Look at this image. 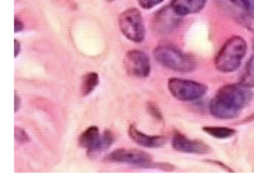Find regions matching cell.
Wrapping results in <instances>:
<instances>
[{"label":"cell","instance_id":"ba28073f","mask_svg":"<svg viewBox=\"0 0 254 189\" xmlns=\"http://www.w3.org/2000/svg\"><path fill=\"white\" fill-rule=\"evenodd\" d=\"M172 145L176 151L190 154H204L211 151L210 147L203 141L189 138L178 131L174 133Z\"/></svg>","mask_w":254,"mask_h":189},{"label":"cell","instance_id":"44dd1931","mask_svg":"<svg viewBox=\"0 0 254 189\" xmlns=\"http://www.w3.org/2000/svg\"><path fill=\"white\" fill-rule=\"evenodd\" d=\"M21 104V100L19 96L15 93H14V111L16 112L20 108Z\"/></svg>","mask_w":254,"mask_h":189},{"label":"cell","instance_id":"7c38bea8","mask_svg":"<svg viewBox=\"0 0 254 189\" xmlns=\"http://www.w3.org/2000/svg\"><path fill=\"white\" fill-rule=\"evenodd\" d=\"M114 140V136L111 131L105 130L94 146L87 150V155L93 158L99 153L108 149L113 144Z\"/></svg>","mask_w":254,"mask_h":189},{"label":"cell","instance_id":"d4e9b609","mask_svg":"<svg viewBox=\"0 0 254 189\" xmlns=\"http://www.w3.org/2000/svg\"></svg>","mask_w":254,"mask_h":189},{"label":"cell","instance_id":"7a4b0ae2","mask_svg":"<svg viewBox=\"0 0 254 189\" xmlns=\"http://www.w3.org/2000/svg\"><path fill=\"white\" fill-rule=\"evenodd\" d=\"M245 40L238 36L229 38L222 47L215 59L216 68L222 72L236 70L247 51Z\"/></svg>","mask_w":254,"mask_h":189},{"label":"cell","instance_id":"ffe728a7","mask_svg":"<svg viewBox=\"0 0 254 189\" xmlns=\"http://www.w3.org/2000/svg\"><path fill=\"white\" fill-rule=\"evenodd\" d=\"M147 108L151 115L157 119L161 120L162 115L158 107L154 105H149Z\"/></svg>","mask_w":254,"mask_h":189},{"label":"cell","instance_id":"9c48e42d","mask_svg":"<svg viewBox=\"0 0 254 189\" xmlns=\"http://www.w3.org/2000/svg\"><path fill=\"white\" fill-rule=\"evenodd\" d=\"M128 133L129 137L134 142L146 148L160 147L165 142L164 137L147 134L138 129L133 124L129 126Z\"/></svg>","mask_w":254,"mask_h":189},{"label":"cell","instance_id":"ac0fdd59","mask_svg":"<svg viewBox=\"0 0 254 189\" xmlns=\"http://www.w3.org/2000/svg\"><path fill=\"white\" fill-rule=\"evenodd\" d=\"M14 134L15 140L19 143H24L30 141V138L27 133L20 127H14Z\"/></svg>","mask_w":254,"mask_h":189},{"label":"cell","instance_id":"d6986e66","mask_svg":"<svg viewBox=\"0 0 254 189\" xmlns=\"http://www.w3.org/2000/svg\"><path fill=\"white\" fill-rule=\"evenodd\" d=\"M164 0H137L139 5L144 9H150L162 2Z\"/></svg>","mask_w":254,"mask_h":189},{"label":"cell","instance_id":"8fae6325","mask_svg":"<svg viewBox=\"0 0 254 189\" xmlns=\"http://www.w3.org/2000/svg\"><path fill=\"white\" fill-rule=\"evenodd\" d=\"M180 16L176 14L171 6L164 7L156 15L157 24L160 28L167 29L177 23Z\"/></svg>","mask_w":254,"mask_h":189},{"label":"cell","instance_id":"7402d4cb","mask_svg":"<svg viewBox=\"0 0 254 189\" xmlns=\"http://www.w3.org/2000/svg\"><path fill=\"white\" fill-rule=\"evenodd\" d=\"M23 28V23L17 18L14 19V32H18Z\"/></svg>","mask_w":254,"mask_h":189},{"label":"cell","instance_id":"6da1fadb","mask_svg":"<svg viewBox=\"0 0 254 189\" xmlns=\"http://www.w3.org/2000/svg\"><path fill=\"white\" fill-rule=\"evenodd\" d=\"M250 88L240 83L230 84L221 87L209 104V110L215 117L229 120L236 118L251 102Z\"/></svg>","mask_w":254,"mask_h":189},{"label":"cell","instance_id":"e0dca14e","mask_svg":"<svg viewBox=\"0 0 254 189\" xmlns=\"http://www.w3.org/2000/svg\"><path fill=\"white\" fill-rule=\"evenodd\" d=\"M235 5L249 12H254V0H227Z\"/></svg>","mask_w":254,"mask_h":189},{"label":"cell","instance_id":"3957f363","mask_svg":"<svg viewBox=\"0 0 254 189\" xmlns=\"http://www.w3.org/2000/svg\"><path fill=\"white\" fill-rule=\"evenodd\" d=\"M153 55L160 64L177 72H190L195 67V62L191 57L171 45L157 47L153 51Z\"/></svg>","mask_w":254,"mask_h":189},{"label":"cell","instance_id":"52a82bcc","mask_svg":"<svg viewBox=\"0 0 254 189\" xmlns=\"http://www.w3.org/2000/svg\"><path fill=\"white\" fill-rule=\"evenodd\" d=\"M127 72L134 77L145 78L151 71V65L148 55L139 50H131L125 55L124 63Z\"/></svg>","mask_w":254,"mask_h":189},{"label":"cell","instance_id":"8992f818","mask_svg":"<svg viewBox=\"0 0 254 189\" xmlns=\"http://www.w3.org/2000/svg\"><path fill=\"white\" fill-rule=\"evenodd\" d=\"M105 159L111 162L125 163L137 167L151 168L152 157L148 153L138 149L117 148L109 153Z\"/></svg>","mask_w":254,"mask_h":189},{"label":"cell","instance_id":"5bb4252c","mask_svg":"<svg viewBox=\"0 0 254 189\" xmlns=\"http://www.w3.org/2000/svg\"><path fill=\"white\" fill-rule=\"evenodd\" d=\"M204 132L217 139H226L233 136L236 130L226 126H205L202 127Z\"/></svg>","mask_w":254,"mask_h":189},{"label":"cell","instance_id":"30bf717a","mask_svg":"<svg viewBox=\"0 0 254 189\" xmlns=\"http://www.w3.org/2000/svg\"><path fill=\"white\" fill-rule=\"evenodd\" d=\"M207 0H172L170 6L180 16L195 13L204 7Z\"/></svg>","mask_w":254,"mask_h":189},{"label":"cell","instance_id":"cb8c5ba5","mask_svg":"<svg viewBox=\"0 0 254 189\" xmlns=\"http://www.w3.org/2000/svg\"><path fill=\"white\" fill-rule=\"evenodd\" d=\"M107 0L108 1H113L114 0Z\"/></svg>","mask_w":254,"mask_h":189},{"label":"cell","instance_id":"4fadbf2b","mask_svg":"<svg viewBox=\"0 0 254 189\" xmlns=\"http://www.w3.org/2000/svg\"><path fill=\"white\" fill-rule=\"evenodd\" d=\"M100 136L98 127L95 126H90L80 135L78 139L79 145L88 150L94 146L99 140Z\"/></svg>","mask_w":254,"mask_h":189},{"label":"cell","instance_id":"5b68a950","mask_svg":"<svg viewBox=\"0 0 254 189\" xmlns=\"http://www.w3.org/2000/svg\"><path fill=\"white\" fill-rule=\"evenodd\" d=\"M168 90L176 99L181 101H191L203 96L207 91L205 84L194 80L172 77L167 82Z\"/></svg>","mask_w":254,"mask_h":189},{"label":"cell","instance_id":"603a6c76","mask_svg":"<svg viewBox=\"0 0 254 189\" xmlns=\"http://www.w3.org/2000/svg\"><path fill=\"white\" fill-rule=\"evenodd\" d=\"M14 57L17 56L20 51V45L19 42L16 39H14Z\"/></svg>","mask_w":254,"mask_h":189},{"label":"cell","instance_id":"277c9868","mask_svg":"<svg viewBox=\"0 0 254 189\" xmlns=\"http://www.w3.org/2000/svg\"><path fill=\"white\" fill-rule=\"evenodd\" d=\"M118 23L122 34L128 40L141 43L145 34V27L140 11L136 8H129L122 12Z\"/></svg>","mask_w":254,"mask_h":189},{"label":"cell","instance_id":"9a60e30c","mask_svg":"<svg viewBox=\"0 0 254 189\" xmlns=\"http://www.w3.org/2000/svg\"><path fill=\"white\" fill-rule=\"evenodd\" d=\"M99 82L98 75L95 72H90L85 75L82 79L81 91L82 95L90 94L98 85Z\"/></svg>","mask_w":254,"mask_h":189},{"label":"cell","instance_id":"2e32d148","mask_svg":"<svg viewBox=\"0 0 254 189\" xmlns=\"http://www.w3.org/2000/svg\"><path fill=\"white\" fill-rule=\"evenodd\" d=\"M239 83L249 88L254 87V56L247 63Z\"/></svg>","mask_w":254,"mask_h":189}]
</instances>
